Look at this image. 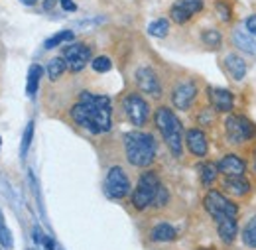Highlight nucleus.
Listing matches in <instances>:
<instances>
[{"instance_id":"nucleus-1","label":"nucleus","mask_w":256,"mask_h":250,"mask_svg":"<svg viewBox=\"0 0 256 250\" xmlns=\"http://www.w3.org/2000/svg\"><path fill=\"white\" fill-rule=\"evenodd\" d=\"M75 124L85 128L91 134H104L112 126V106L110 98L104 94L83 93L79 94V100L69 110Z\"/></svg>"},{"instance_id":"nucleus-2","label":"nucleus","mask_w":256,"mask_h":250,"mask_svg":"<svg viewBox=\"0 0 256 250\" xmlns=\"http://www.w3.org/2000/svg\"><path fill=\"white\" fill-rule=\"evenodd\" d=\"M124 154L134 168H148L156 158V140L148 132L132 130L124 134Z\"/></svg>"},{"instance_id":"nucleus-3","label":"nucleus","mask_w":256,"mask_h":250,"mask_svg":"<svg viewBox=\"0 0 256 250\" xmlns=\"http://www.w3.org/2000/svg\"><path fill=\"white\" fill-rule=\"evenodd\" d=\"M154 122H156V128L160 130L166 146L170 148L172 156H182V152H184V124L176 116V112H172L166 106H160L154 112Z\"/></svg>"},{"instance_id":"nucleus-4","label":"nucleus","mask_w":256,"mask_h":250,"mask_svg":"<svg viewBox=\"0 0 256 250\" xmlns=\"http://www.w3.org/2000/svg\"><path fill=\"white\" fill-rule=\"evenodd\" d=\"M160 178L156 172H144L136 184V189L132 191V207L136 211H144L154 203V197L160 189Z\"/></svg>"},{"instance_id":"nucleus-5","label":"nucleus","mask_w":256,"mask_h":250,"mask_svg":"<svg viewBox=\"0 0 256 250\" xmlns=\"http://www.w3.org/2000/svg\"><path fill=\"white\" fill-rule=\"evenodd\" d=\"M203 207L209 213V217L219 222L223 219H236L238 215V207L234 201H230L226 195H223L217 189H209L207 195L203 197Z\"/></svg>"},{"instance_id":"nucleus-6","label":"nucleus","mask_w":256,"mask_h":250,"mask_svg":"<svg viewBox=\"0 0 256 250\" xmlns=\"http://www.w3.org/2000/svg\"><path fill=\"white\" fill-rule=\"evenodd\" d=\"M224 134L232 146H240L256 136V124L242 114H228L224 120Z\"/></svg>"},{"instance_id":"nucleus-7","label":"nucleus","mask_w":256,"mask_h":250,"mask_svg":"<svg viewBox=\"0 0 256 250\" xmlns=\"http://www.w3.org/2000/svg\"><path fill=\"white\" fill-rule=\"evenodd\" d=\"M104 193L110 199H124L130 193V180L120 166H112L104 178Z\"/></svg>"},{"instance_id":"nucleus-8","label":"nucleus","mask_w":256,"mask_h":250,"mask_svg":"<svg viewBox=\"0 0 256 250\" xmlns=\"http://www.w3.org/2000/svg\"><path fill=\"white\" fill-rule=\"evenodd\" d=\"M122 108L126 112L128 120L136 128H142V126L148 122V116H150V106L148 102L136 93H130L122 98Z\"/></svg>"},{"instance_id":"nucleus-9","label":"nucleus","mask_w":256,"mask_h":250,"mask_svg":"<svg viewBox=\"0 0 256 250\" xmlns=\"http://www.w3.org/2000/svg\"><path fill=\"white\" fill-rule=\"evenodd\" d=\"M64 60L69 71L79 73L85 69V65L91 60V50L85 44H71L64 50Z\"/></svg>"},{"instance_id":"nucleus-10","label":"nucleus","mask_w":256,"mask_h":250,"mask_svg":"<svg viewBox=\"0 0 256 250\" xmlns=\"http://www.w3.org/2000/svg\"><path fill=\"white\" fill-rule=\"evenodd\" d=\"M136 85H138V89H140L142 93L150 94V96H154V98H160V94H162L160 79H158V75L154 73L152 67L142 65V67L136 69Z\"/></svg>"},{"instance_id":"nucleus-11","label":"nucleus","mask_w":256,"mask_h":250,"mask_svg":"<svg viewBox=\"0 0 256 250\" xmlns=\"http://www.w3.org/2000/svg\"><path fill=\"white\" fill-rule=\"evenodd\" d=\"M197 96V85L193 81H180L172 91V102L178 110H188Z\"/></svg>"},{"instance_id":"nucleus-12","label":"nucleus","mask_w":256,"mask_h":250,"mask_svg":"<svg viewBox=\"0 0 256 250\" xmlns=\"http://www.w3.org/2000/svg\"><path fill=\"white\" fill-rule=\"evenodd\" d=\"M201 10H203V0H178L170 10V18L176 24H186L192 20L193 14Z\"/></svg>"},{"instance_id":"nucleus-13","label":"nucleus","mask_w":256,"mask_h":250,"mask_svg":"<svg viewBox=\"0 0 256 250\" xmlns=\"http://www.w3.org/2000/svg\"><path fill=\"white\" fill-rule=\"evenodd\" d=\"M186 146L195 158H205L209 152V140L201 128H190L186 132Z\"/></svg>"},{"instance_id":"nucleus-14","label":"nucleus","mask_w":256,"mask_h":250,"mask_svg":"<svg viewBox=\"0 0 256 250\" xmlns=\"http://www.w3.org/2000/svg\"><path fill=\"white\" fill-rule=\"evenodd\" d=\"M207 94H209V102L217 112H230L234 106V94L226 89H219V87H207Z\"/></svg>"},{"instance_id":"nucleus-15","label":"nucleus","mask_w":256,"mask_h":250,"mask_svg":"<svg viewBox=\"0 0 256 250\" xmlns=\"http://www.w3.org/2000/svg\"><path fill=\"white\" fill-rule=\"evenodd\" d=\"M217 168H219V172L224 174V176H244V172H246L244 160L240 156H236V154H226V156H223L219 160Z\"/></svg>"},{"instance_id":"nucleus-16","label":"nucleus","mask_w":256,"mask_h":250,"mask_svg":"<svg viewBox=\"0 0 256 250\" xmlns=\"http://www.w3.org/2000/svg\"><path fill=\"white\" fill-rule=\"evenodd\" d=\"M223 189L232 197H246L250 193V182L244 176H224Z\"/></svg>"},{"instance_id":"nucleus-17","label":"nucleus","mask_w":256,"mask_h":250,"mask_svg":"<svg viewBox=\"0 0 256 250\" xmlns=\"http://www.w3.org/2000/svg\"><path fill=\"white\" fill-rule=\"evenodd\" d=\"M232 40L238 46V50L246 52L248 56H256V36H252L250 32L246 34L244 26H240V28H236L232 32Z\"/></svg>"},{"instance_id":"nucleus-18","label":"nucleus","mask_w":256,"mask_h":250,"mask_svg":"<svg viewBox=\"0 0 256 250\" xmlns=\"http://www.w3.org/2000/svg\"><path fill=\"white\" fill-rule=\"evenodd\" d=\"M150 240L152 242H174L178 240V230L170 222H158L150 230Z\"/></svg>"},{"instance_id":"nucleus-19","label":"nucleus","mask_w":256,"mask_h":250,"mask_svg":"<svg viewBox=\"0 0 256 250\" xmlns=\"http://www.w3.org/2000/svg\"><path fill=\"white\" fill-rule=\"evenodd\" d=\"M224 65H226L228 75H230L234 81H242V79H244V75H246V62H244L240 56L228 54V56L224 58Z\"/></svg>"},{"instance_id":"nucleus-20","label":"nucleus","mask_w":256,"mask_h":250,"mask_svg":"<svg viewBox=\"0 0 256 250\" xmlns=\"http://www.w3.org/2000/svg\"><path fill=\"white\" fill-rule=\"evenodd\" d=\"M217 234L224 244H232L238 234V222L236 219H223L217 222Z\"/></svg>"},{"instance_id":"nucleus-21","label":"nucleus","mask_w":256,"mask_h":250,"mask_svg":"<svg viewBox=\"0 0 256 250\" xmlns=\"http://www.w3.org/2000/svg\"><path fill=\"white\" fill-rule=\"evenodd\" d=\"M217 174H219V168H217V164H213V162H203V164L199 166L201 184H203L205 188H209L211 184H215V180H217Z\"/></svg>"},{"instance_id":"nucleus-22","label":"nucleus","mask_w":256,"mask_h":250,"mask_svg":"<svg viewBox=\"0 0 256 250\" xmlns=\"http://www.w3.org/2000/svg\"><path fill=\"white\" fill-rule=\"evenodd\" d=\"M42 65H32L30 71H28V85H26V93L28 96H34L38 93V87H40V79H42Z\"/></svg>"},{"instance_id":"nucleus-23","label":"nucleus","mask_w":256,"mask_h":250,"mask_svg":"<svg viewBox=\"0 0 256 250\" xmlns=\"http://www.w3.org/2000/svg\"><path fill=\"white\" fill-rule=\"evenodd\" d=\"M67 69V63H65L64 58H54L52 62L48 63V77L52 81H58Z\"/></svg>"},{"instance_id":"nucleus-24","label":"nucleus","mask_w":256,"mask_h":250,"mask_svg":"<svg viewBox=\"0 0 256 250\" xmlns=\"http://www.w3.org/2000/svg\"><path fill=\"white\" fill-rule=\"evenodd\" d=\"M242 242L248 248H256V215L242 228Z\"/></svg>"},{"instance_id":"nucleus-25","label":"nucleus","mask_w":256,"mask_h":250,"mask_svg":"<svg viewBox=\"0 0 256 250\" xmlns=\"http://www.w3.org/2000/svg\"><path fill=\"white\" fill-rule=\"evenodd\" d=\"M71 40H73V32L64 30V32H60V34H56V36H52L50 40H46L44 48H46V50H54V48H58L60 44H64V42H71Z\"/></svg>"},{"instance_id":"nucleus-26","label":"nucleus","mask_w":256,"mask_h":250,"mask_svg":"<svg viewBox=\"0 0 256 250\" xmlns=\"http://www.w3.org/2000/svg\"><path fill=\"white\" fill-rule=\"evenodd\" d=\"M203 44L207 46V48H211V50H217L221 44H223V36H221V32L219 30H207L203 32Z\"/></svg>"},{"instance_id":"nucleus-27","label":"nucleus","mask_w":256,"mask_h":250,"mask_svg":"<svg viewBox=\"0 0 256 250\" xmlns=\"http://www.w3.org/2000/svg\"><path fill=\"white\" fill-rule=\"evenodd\" d=\"M168 32H170V22L166 18H160L148 26V34L154 38H164V36H168Z\"/></svg>"},{"instance_id":"nucleus-28","label":"nucleus","mask_w":256,"mask_h":250,"mask_svg":"<svg viewBox=\"0 0 256 250\" xmlns=\"http://www.w3.org/2000/svg\"><path fill=\"white\" fill-rule=\"evenodd\" d=\"M0 242H2V246L4 248H12L14 246V240H12V232L8 230V226H6V222H4V217H2V213H0Z\"/></svg>"},{"instance_id":"nucleus-29","label":"nucleus","mask_w":256,"mask_h":250,"mask_svg":"<svg viewBox=\"0 0 256 250\" xmlns=\"http://www.w3.org/2000/svg\"><path fill=\"white\" fill-rule=\"evenodd\" d=\"M32 138H34V122L30 120V122L26 124L24 136H22V146H20V154H22V158L28 154V150H30V144H32Z\"/></svg>"},{"instance_id":"nucleus-30","label":"nucleus","mask_w":256,"mask_h":250,"mask_svg":"<svg viewBox=\"0 0 256 250\" xmlns=\"http://www.w3.org/2000/svg\"><path fill=\"white\" fill-rule=\"evenodd\" d=\"M91 67L95 69L96 73H106V71H110L112 63H110V60H108V58L100 56V58H95V60L91 62Z\"/></svg>"},{"instance_id":"nucleus-31","label":"nucleus","mask_w":256,"mask_h":250,"mask_svg":"<svg viewBox=\"0 0 256 250\" xmlns=\"http://www.w3.org/2000/svg\"><path fill=\"white\" fill-rule=\"evenodd\" d=\"M168 199H170V193H168V189L160 186L158 189V193H156V197H154V203H152V207H156V209H162L166 203H168Z\"/></svg>"},{"instance_id":"nucleus-32","label":"nucleus","mask_w":256,"mask_h":250,"mask_svg":"<svg viewBox=\"0 0 256 250\" xmlns=\"http://www.w3.org/2000/svg\"><path fill=\"white\" fill-rule=\"evenodd\" d=\"M215 10L219 12V16H221L223 22H228V20H230V8H228L224 2H217V4H215Z\"/></svg>"},{"instance_id":"nucleus-33","label":"nucleus","mask_w":256,"mask_h":250,"mask_svg":"<svg viewBox=\"0 0 256 250\" xmlns=\"http://www.w3.org/2000/svg\"><path fill=\"white\" fill-rule=\"evenodd\" d=\"M242 26L246 28V32H250L252 36H256V14L248 16V18L244 20V24H242Z\"/></svg>"},{"instance_id":"nucleus-34","label":"nucleus","mask_w":256,"mask_h":250,"mask_svg":"<svg viewBox=\"0 0 256 250\" xmlns=\"http://www.w3.org/2000/svg\"><path fill=\"white\" fill-rule=\"evenodd\" d=\"M34 240H36V244H44V240H46V234L42 232L40 226H34Z\"/></svg>"},{"instance_id":"nucleus-35","label":"nucleus","mask_w":256,"mask_h":250,"mask_svg":"<svg viewBox=\"0 0 256 250\" xmlns=\"http://www.w3.org/2000/svg\"><path fill=\"white\" fill-rule=\"evenodd\" d=\"M60 2H62V8L67 10V12H75V10H77V6H75L73 0H60Z\"/></svg>"},{"instance_id":"nucleus-36","label":"nucleus","mask_w":256,"mask_h":250,"mask_svg":"<svg viewBox=\"0 0 256 250\" xmlns=\"http://www.w3.org/2000/svg\"><path fill=\"white\" fill-rule=\"evenodd\" d=\"M44 246L48 250H56V242L50 238V236H46V240H44Z\"/></svg>"},{"instance_id":"nucleus-37","label":"nucleus","mask_w":256,"mask_h":250,"mask_svg":"<svg viewBox=\"0 0 256 250\" xmlns=\"http://www.w3.org/2000/svg\"><path fill=\"white\" fill-rule=\"evenodd\" d=\"M56 4H58V0H44V8L46 10H52Z\"/></svg>"},{"instance_id":"nucleus-38","label":"nucleus","mask_w":256,"mask_h":250,"mask_svg":"<svg viewBox=\"0 0 256 250\" xmlns=\"http://www.w3.org/2000/svg\"><path fill=\"white\" fill-rule=\"evenodd\" d=\"M197 250H217L215 246H199Z\"/></svg>"},{"instance_id":"nucleus-39","label":"nucleus","mask_w":256,"mask_h":250,"mask_svg":"<svg viewBox=\"0 0 256 250\" xmlns=\"http://www.w3.org/2000/svg\"><path fill=\"white\" fill-rule=\"evenodd\" d=\"M22 2H24L26 6H32V4H34V2H36V0H22Z\"/></svg>"},{"instance_id":"nucleus-40","label":"nucleus","mask_w":256,"mask_h":250,"mask_svg":"<svg viewBox=\"0 0 256 250\" xmlns=\"http://www.w3.org/2000/svg\"><path fill=\"white\" fill-rule=\"evenodd\" d=\"M254 170H256V154H254Z\"/></svg>"},{"instance_id":"nucleus-41","label":"nucleus","mask_w":256,"mask_h":250,"mask_svg":"<svg viewBox=\"0 0 256 250\" xmlns=\"http://www.w3.org/2000/svg\"><path fill=\"white\" fill-rule=\"evenodd\" d=\"M0 144H2V140H0Z\"/></svg>"}]
</instances>
